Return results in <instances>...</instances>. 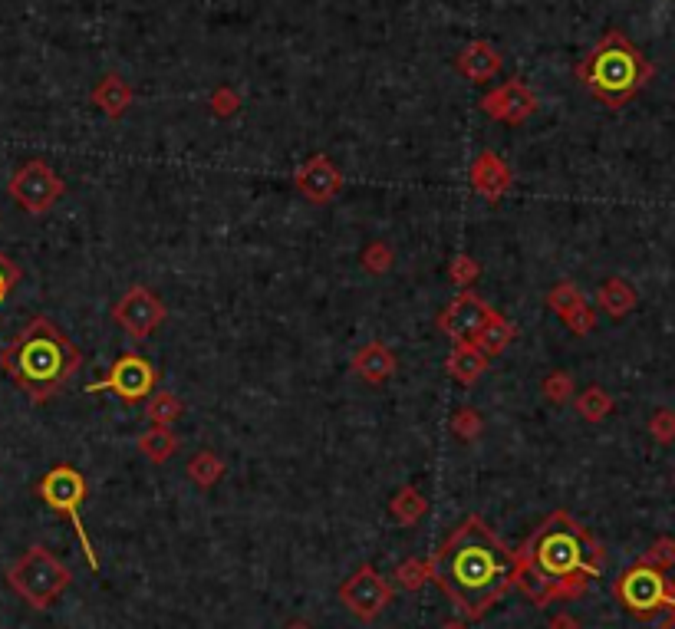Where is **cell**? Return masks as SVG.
Returning a JSON list of instances; mask_svg holds the SVG:
<instances>
[{
    "mask_svg": "<svg viewBox=\"0 0 675 629\" xmlns=\"http://www.w3.org/2000/svg\"><path fill=\"white\" fill-rule=\"evenodd\" d=\"M649 432H652V438H656V442H662V445H666V442H675V412L662 409V412L652 415Z\"/></svg>",
    "mask_w": 675,
    "mask_h": 629,
    "instance_id": "cell-35",
    "label": "cell"
},
{
    "mask_svg": "<svg viewBox=\"0 0 675 629\" xmlns=\"http://www.w3.org/2000/svg\"><path fill=\"white\" fill-rule=\"evenodd\" d=\"M596 303H600V310L610 313V317H626V313L636 307V290L629 280L610 277L600 290H596Z\"/></svg>",
    "mask_w": 675,
    "mask_h": 629,
    "instance_id": "cell-21",
    "label": "cell"
},
{
    "mask_svg": "<svg viewBox=\"0 0 675 629\" xmlns=\"http://www.w3.org/2000/svg\"><path fill=\"white\" fill-rule=\"evenodd\" d=\"M159 379H162V373L149 363V359H142L139 353H126L109 366V373L103 379L89 383L86 392L112 389L122 402L135 406V402H142L145 396H152V389L159 386Z\"/></svg>",
    "mask_w": 675,
    "mask_h": 629,
    "instance_id": "cell-8",
    "label": "cell"
},
{
    "mask_svg": "<svg viewBox=\"0 0 675 629\" xmlns=\"http://www.w3.org/2000/svg\"><path fill=\"white\" fill-rule=\"evenodd\" d=\"M294 185L303 198L313 201V205H326V201H333L336 195H340L343 175H340V168L326 159V155H313L310 162H303L297 168Z\"/></svg>",
    "mask_w": 675,
    "mask_h": 629,
    "instance_id": "cell-14",
    "label": "cell"
},
{
    "mask_svg": "<svg viewBox=\"0 0 675 629\" xmlns=\"http://www.w3.org/2000/svg\"><path fill=\"white\" fill-rule=\"evenodd\" d=\"M455 66H458V73L468 76L471 83H488V80H494V73L501 70V53L494 50L488 40H475L458 53Z\"/></svg>",
    "mask_w": 675,
    "mask_h": 629,
    "instance_id": "cell-16",
    "label": "cell"
},
{
    "mask_svg": "<svg viewBox=\"0 0 675 629\" xmlns=\"http://www.w3.org/2000/svg\"><path fill=\"white\" fill-rule=\"evenodd\" d=\"M560 320H564V323H567V330H573L577 336H587V333L596 327V313H593L590 303H580L577 310H570L567 317H560Z\"/></svg>",
    "mask_w": 675,
    "mask_h": 629,
    "instance_id": "cell-33",
    "label": "cell"
},
{
    "mask_svg": "<svg viewBox=\"0 0 675 629\" xmlns=\"http://www.w3.org/2000/svg\"><path fill=\"white\" fill-rule=\"evenodd\" d=\"M643 564L656 567V570L675 564V541H672V537H659V541L649 547V554L643 557Z\"/></svg>",
    "mask_w": 675,
    "mask_h": 629,
    "instance_id": "cell-34",
    "label": "cell"
},
{
    "mask_svg": "<svg viewBox=\"0 0 675 629\" xmlns=\"http://www.w3.org/2000/svg\"><path fill=\"white\" fill-rule=\"evenodd\" d=\"M659 629H675V610L666 616V620H662V626H659Z\"/></svg>",
    "mask_w": 675,
    "mask_h": 629,
    "instance_id": "cell-39",
    "label": "cell"
},
{
    "mask_svg": "<svg viewBox=\"0 0 675 629\" xmlns=\"http://www.w3.org/2000/svg\"><path fill=\"white\" fill-rule=\"evenodd\" d=\"M452 429H455L458 438H465V442H468V438H478L481 435L485 422H481V415L475 409H458L452 415Z\"/></svg>",
    "mask_w": 675,
    "mask_h": 629,
    "instance_id": "cell-30",
    "label": "cell"
},
{
    "mask_svg": "<svg viewBox=\"0 0 675 629\" xmlns=\"http://www.w3.org/2000/svg\"><path fill=\"white\" fill-rule=\"evenodd\" d=\"M468 178H471V188H475L485 201H491V205L494 201H501L511 188V168L504 165L501 155H494V152H481L478 159L471 162Z\"/></svg>",
    "mask_w": 675,
    "mask_h": 629,
    "instance_id": "cell-15",
    "label": "cell"
},
{
    "mask_svg": "<svg viewBox=\"0 0 675 629\" xmlns=\"http://www.w3.org/2000/svg\"><path fill=\"white\" fill-rule=\"evenodd\" d=\"M70 570L63 560H56L47 547H30L27 554H20V560L7 570L10 590L20 600H27L33 610H47L56 603V597L70 587Z\"/></svg>",
    "mask_w": 675,
    "mask_h": 629,
    "instance_id": "cell-5",
    "label": "cell"
},
{
    "mask_svg": "<svg viewBox=\"0 0 675 629\" xmlns=\"http://www.w3.org/2000/svg\"><path fill=\"white\" fill-rule=\"evenodd\" d=\"M488 317H491L488 303L481 300L475 290H461V294L442 310L438 327H442V333L452 336L455 343H471L475 340V333L481 330V323H485Z\"/></svg>",
    "mask_w": 675,
    "mask_h": 629,
    "instance_id": "cell-12",
    "label": "cell"
},
{
    "mask_svg": "<svg viewBox=\"0 0 675 629\" xmlns=\"http://www.w3.org/2000/svg\"><path fill=\"white\" fill-rule=\"evenodd\" d=\"M340 603L356 616V620L373 623L376 616L392 603V583L382 577L376 567L366 564L340 587Z\"/></svg>",
    "mask_w": 675,
    "mask_h": 629,
    "instance_id": "cell-11",
    "label": "cell"
},
{
    "mask_svg": "<svg viewBox=\"0 0 675 629\" xmlns=\"http://www.w3.org/2000/svg\"><path fill=\"white\" fill-rule=\"evenodd\" d=\"M211 106H215L218 116H228V112L238 109V96H234L231 89H218L215 99H211Z\"/></svg>",
    "mask_w": 675,
    "mask_h": 629,
    "instance_id": "cell-37",
    "label": "cell"
},
{
    "mask_svg": "<svg viewBox=\"0 0 675 629\" xmlns=\"http://www.w3.org/2000/svg\"><path fill=\"white\" fill-rule=\"evenodd\" d=\"M17 280H20V267L10 261L7 254H0V303L10 297V290L17 287Z\"/></svg>",
    "mask_w": 675,
    "mask_h": 629,
    "instance_id": "cell-36",
    "label": "cell"
},
{
    "mask_svg": "<svg viewBox=\"0 0 675 629\" xmlns=\"http://www.w3.org/2000/svg\"><path fill=\"white\" fill-rule=\"evenodd\" d=\"M363 264H366V271H373V274H386L389 267H392V251H389V244H382V241H373L363 251Z\"/></svg>",
    "mask_w": 675,
    "mask_h": 629,
    "instance_id": "cell-31",
    "label": "cell"
},
{
    "mask_svg": "<svg viewBox=\"0 0 675 629\" xmlns=\"http://www.w3.org/2000/svg\"><path fill=\"white\" fill-rule=\"evenodd\" d=\"M93 103L103 109L109 119H119L122 112L129 109V103H132V89L126 86V80H122V76L109 73L106 80L93 89Z\"/></svg>",
    "mask_w": 675,
    "mask_h": 629,
    "instance_id": "cell-20",
    "label": "cell"
},
{
    "mask_svg": "<svg viewBox=\"0 0 675 629\" xmlns=\"http://www.w3.org/2000/svg\"><path fill=\"white\" fill-rule=\"evenodd\" d=\"M442 629H465V623H445Z\"/></svg>",
    "mask_w": 675,
    "mask_h": 629,
    "instance_id": "cell-40",
    "label": "cell"
},
{
    "mask_svg": "<svg viewBox=\"0 0 675 629\" xmlns=\"http://www.w3.org/2000/svg\"><path fill=\"white\" fill-rule=\"evenodd\" d=\"M178 438L172 435V429H162V425H152L149 432L139 435V452L149 458L152 465H162L175 455Z\"/></svg>",
    "mask_w": 675,
    "mask_h": 629,
    "instance_id": "cell-22",
    "label": "cell"
},
{
    "mask_svg": "<svg viewBox=\"0 0 675 629\" xmlns=\"http://www.w3.org/2000/svg\"><path fill=\"white\" fill-rule=\"evenodd\" d=\"M83 353L50 317H33L4 350L0 369L27 392L30 402H50L80 373Z\"/></svg>",
    "mask_w": 675,
    "mask_h": 629,
    "instance_id": "cell-3",
    "label": "cell"
},
{
    "mask_svg": "<svg viewBox=\"0 0 675 629\" xmlns=\"http://www.w3.org/2000/svg\"><path fill=\"white\" fill-rule=\"evenodd\" d=\"M221 475H224V462L215 452H208V448L188 462V478L195 481L198 488H215L221 481Z\"/></svg>",
    "mask_w": 675,
    "mask_h": 629,
    "instance_id": "cell-24",
    "label": "cell"
},
{
    "mask_svg": "<svg viewBox=\"0 0 675 629\" xmlns=\"http://www.w3.org/2000/svg\"><path fill=\"white\" fill-rule=\"evenodd\" d=\"M389 511H392V518H396L399 524L409 527V524H415L419 518H425V511H429V501H425L415 488H402L396 498H392Z\"/></svg>",
    "mask_w": 675,
    "mask_h": 629,
    "instance_id": "cell-23",
    "label": "cell"
},
{
    "mask_svg": "<svg viewBox=\"0 0 675 629\" xmlns=\"http://www.w3.org/2000/svg\"><path fill=\"white\" fill-rule=\"evenodd\" d=\"M445 366H448V373H452L455 383L475 386L478 379H481V373L488 369V356L481 353L475 343H458L455 350H452V356H448Z\"/></svg>",
    "mask_w": 675,
    "mask_h": 629,
    "instance_id": "cell-18",
    "label": "cell"
},
{
    "mask_svg": "<svg viewBox=\"0 0 675 629\" xmlns=\"http://www.w3.org/2000/svg\"><path fill=\"white\" fill-rule=\"evenodd\" d=\"M432 580L461 620H481L517 583V554L491 527L468 514L435 550Z\"/></svg>",
    "mask_w": 675,
    "mask_h": 629,
    "instance_id": "cell-1",
    "label": "cell"
},
{
    "mask_svg": "<svg viewBox=\"0 0 675 629\" xmlns=\"http://www.w3.org/2000/svg\"><path fill=\"white\" fill-rule=\"evenodd\" d=\"M577 412L583 415L587 422H600L606 415L613 412V396L600 386H590L587 392H580L577 396Z\"/></svg>",
    "mask_w": 675,
    "mask_h": 629,
    "instance_id": "cell-26",
    "label": "cell"
},
{
    "mask_svg": "<svg viewBox=\"0 0 675 629\" xmlns=\"http://www.w3.org/2000/svg\"><path fill=\"white\" fill-rule=\"evenodd\" d=\"M7 192H10V198H14L20 208L27 211V215H47L56 201L63 198L66 185H63V178L56 175L47 162L30 159L27 165H20L14 172V178H10V185H7Z\"/></svg>",
    "mask_w": 675,
    "mask_h": 629,
    "instance_id": "cell-7",
    "label": "cell"
},
{
    "mask_svg": "<svg viewBox=\"0 0 675 629\" xmlns=\"http://www.w3.org/2000/svg\"><path fill=\"white\" fill-rule=\"evenodd\" d=\"M86 491H89L86 488V478L73 465H56V468H50L47 475H43L40 485H37V494H40L43 501H47V508H53L56 514H63V518L73 521V531H76V537H80V544H83L86 564L93 567V570H99V557H96L93 541H89V534H86V527H83V518H80V508H83V501H86Z\"/></svg>",
    "mask_w": 675,
    "mask_h": 629,
    "instance_id": "cell-6",
    "label": "cell"
},
{
    "mask_svg": "<svg viewBox=\"0 0 675 629\" xmlns=\"http://www.w3.org/2000/svg\"><path fill=\"white\" fill-rule=\"evenodd\" d=\"M514 333H517L514 323L504 320L498 310H491V317L481 323V330L475 333V340H471V343H475L485 356H501L511 346Z\"/></svg>",
    "mask_w": 675,
    "mask_h": 629,
    "instance_id": "cell-19",
    "label": "cell"
},
{
    "mask_svg": "<svg viewBox=\"0 0 675 629\" xmlns=\"http://www.w3.org/2000/svg\"><path fill=\"white\" fill-rule=\"evenodd\" d=\"M481 109H485L491 119H501L508 122V126H521L524 119H531L537 112V96L531 93L527 83L511 80L481 99Z\"/></svg>",
    "mask_w": 675,
    "mask_h": 629,
    "instance_id": "cell-13",
    "label": "cell"
},
{
    "mask_svg": "<svg viewBox=\"0 0 675 629\" xmlns=\"http://www.w3.org/2000/svg\"><path fill=\"white\" fill-rule=\"evenodd\" d=\"M432 580V560H402L396 570V583L402 590H419L422 583Z\"/></svg>",
    "mask_w": 675,
    "mask_h": 629,
    "instance_id": "cell-28",
    "label": "cell"
},
{
    "mask_svg": "<svg viewBox=\"0 0 675 629\" xmlns=\"http://www.w3.org/2000/svg\"><path fill=\"white\" fill-rule=\"evenodd\" d=\"M112 320H116L132 340H149L165 323V303L159 300L155 290L135 284L119 297L116 307H112Z\"/></svg>",
    "mask_w": 675,
    "mask_h": 629,
    "instance_id": "cell-10",
    "label": "cell"
},
{
    "mask_svg": "<svg viewBox=\"0 0 675 629\" xmlns=\"http://www.w3.org/2000/svg\"><path fill=\"white\" fill-rule=\"evenodd\" d=\"M478 274H481V267H478L475 261H471L468 254L455 257V261H452V271H448V277H452V280H455V284H458L461 290H468L471 284H475V280H478Z\"/></svg>",
    "mask_w": 675,
    "mask_h": 629,
    "instance_id": "cell-32",
    "label": "cell"
},
{
    "mask_svg": "<svg viewBox=\"0 0 675 629\" xmlns=\"http://www.w3.org/2000/svg\"><path fill=\"white\" fill-rule=\"evenodd\" d=\"M287 629H310V626H307V623H290Z\"/></svg>",
    "mask_w": 675,
    "mask_h": 629,
    "instance_id": "cell-41",
    "label": "cell"
},
{
    "mask_svg": "<svg viewBox=\"0 0 675 629\" xmlns=\"http://www.w3.org/2000/svg\"><path fill=\"white\" fill-rule=\"evenodd\" d=\"M540 389H544V396L550 402H557V406H564V402L573 396V376L564 373V369H557V373H550L544 383H540Z\"/></svg>",
    "mask_w": 675,
    "mask_h": 629,
    "instance_id": "cell-29",
    "label": "cell"
},
{
    "mask_svg": "<svg viewBox=\"0 0 675 629\" xmlns=\"http://www.w3.org/2000/svg\"><path fill=\"white\" fill-rule=\"evenodd\" d=\"M652 66L620 30H610L593 53L577 66V80L600 99L603 106L620 109L649 83Z\"/></svg>",
    "mask_w": 675,
    "mask_h": 629,
    "instance_id": "cell-4",
    "label": "cell"
},
{
    "mask_svg": "<svg viewBox=\"0 0 675 629\" xmlns=\"http://www.w3.org/2000/svg\"><path fill=\"white\" fill-rule=\"evenodd\" d=\"M353 373L359 379H366V383H386V379H392V373H396V356H392L389 346H382L379 340L366 343L363 350H359L353 356Z\"/></svg>",
    "mask_w": 675,
    "mask_h": 629,
    "instance_id": "cell-17",
    "label": "cell"
},
{
    "mask_svg": "<svg viewBox=\"0 0 675 629\" xmlns=\"http://www.w3.org/2000/svg\"><path fill=\"white\" fill-rule=\"evenodd\" d=\"M550 629H580V623L573 620L570 613H557L554 620H550Z\"/></svg>",
    "mask_w": 675,
    "mask_h": 629,
    "instance_id": "cell-38",
    "label": "cell"
},
{
    "mask_svg": "<svg viewBox=\"0 0 675 629\" xmlns=\"http://www.w3.org/2000/svg\"><path fill=\"white\" fill-rule=\"evenodd\" d=\"M580 303H587L583 297V290L577 284H570V280H560V284L547 294V307L557 313V317H567L570 310H577Z\"/></svg>",
    "mask_w": 675,
    "mask_h": 629,
    "instance_id": "cell-27",
    "label": "cell"
},
{
    "mask_svg": "<svg viewBox=\"0 0 675 629\" xmlns=\"http://www.w3.org/2000/svg\"><path fill=\"white\" fill-rule=\"evenodd\" d=\"M669 590L672 583L662 577V570L649 567V564H636L633 570L616 580V597L626 606L629 613L639 616V620H649L652 613L662 610L669 603Z\"/></svg>",
    "mask_w": 675,
    "mask_h": 629,
    "instance_id": "cell-9",
    "label": "cell"
},
{
    "mask_svg": "<svg viewBox=\"0 0 675 629\" xmlns=\"http://www.w3.org/2000/svg\"><path fill=\"white\" fill-rule=\"evenodd\" d=\"M182 399L178 396H172V392H155L152 396V402L145 406V415H149V422L152 425H162V429H168L172 422H178V415H182Z\"/></svg>",
    "mask_w": 675,
    "mask_h": 629,
    "instance_id": "cell-25",
    "label": "cell"
},
{
    "mask_svg": "<svg viewBox=\"0 0 675 629\" xmlns=\"http://www.w3.org/2000/svg\"><path fill=\"white\" fill-rule=\"evenodd\" d=\"M600 570V541L567 511H554L517 550L514 587H521L534 606H550L560 600H580Z\"/></svg>",
    "mask_w": 675,
    "mask_h": 629,
    "instance_id": "cell-2",
    "label": "cell"
}]
</instances>
